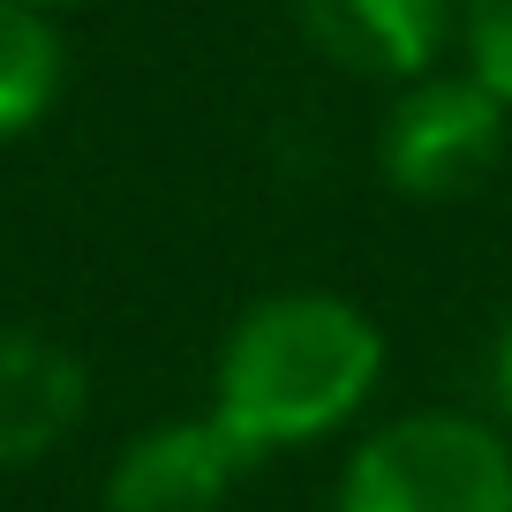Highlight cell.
Masks as SVG:
<instances>
[{
  "instance_id": "2",
  "label": "cell",
  "mask_w": 512,
  "mask_h": 512,
  "mask_svg": "<svg viewBox=\"0 0 512 512\" xmlns=\"http://www.w3.org/2000/svg\"><path fill=\"white\" fill-rule=\"evenodd\" d=\"M332 512H512V445L475 415H400L347 452Z\"/></svg>"
},
{
  "instance_id": "1",
  "label": "cell",
  "mask_w": 512,
  "mask_h": 512,
  "mask_svg": "<svg viewBox=\"0 0 512 512\" xmlns=\"http://www.w3.org/2000/svg\"><path fill=\"white\" fill-rule=\"evenodd\" d=\"M384 384V332L347 294L287 287L234 317L211 369V415L249 460L347 430Z\"/></svg>"
},
{
  "instance_id": "7",
  "label": "cell",
  "mask_w": 512,
  "mask_h": 512,
  "mask_svg": "<svg viewBox=\"0 0 512 512\" xmlns=\"http://www.w3.org/2000/svg\"><path fill=\"white\" fill-rule=\"evenodd\" d=\"M68 83V46L53 8L38 0H0V144L8 136H31L53 113Z\"/></svg>"
},
{
  "instance_id": "3",
  "label": "cell",
  "mask_w": 512,
  "mask_h": 512,
  "mask_svg": "<svg viewBox=\"0 0 512 512\" xmlns=\"http://www.w3.org/2000/svg\"><path fill=\"white\" fill-rule=\"evenodd\" d=\"M505 121L512 106L497 91H482L475 76H415L384 106L377 166L400 196H430V204L460 196L475 181H490V166L505 159Z\"/></svg>"
},
{
  "instance_id": "4",
  "label": "cell",
  "mask_w": 512,
  "mask_h": 512,
  "mask_svg": "<svg viewBox=\"0 0 512 512\" xmlns=\"http://www.w3.org/2000/svg\"><path fill=\"white\" fill-rule=\"evenodd\" d=\"M249 452L219 430V415L196 422H151L128 437L106 475V512H219L226 490L249 475Z\"/></svg>"
},
{
  "instance_id": "8",
  "label": "cell",
  "mask_w": 512,
  "mask_h": 512,
  "mask_svg": "<svg viewBox=\"0 0 512 512\" xmlns=\"http://www.w3.org/2000/svg\"><path fill=\"white\" fill-rule=\"evenodd\" d=\"M460 46L467 76L512 106V0H460Z\"/></svg>"
},
{
  "instance_id": "6",
  "label": "cell",
  "mask_w": 512,
  "mask_h": 512,
  "mask_svg": "<svg viewBox=\"0 0 512 512\" xmlns=\"http://www.w3.org/2000/svg\"><path fill=\"white\" fill-rule=\"evenodd\" d=\"M91 407V369L76 347L31 324H0V467H31L68 445Z\"/></svg>"
},
{
  "instance_id": "10",
  "label": "cell",
  "mask_w": 512,
  "mask_h": 512,
  "mask_svg": "<svg viewBox=\"0 0 512 512\" xmlns=\"http://www.w3.org/2000/svg\"><path fill=\"white\" fill-rule=\"evenodd\" d=\"M38 8H83V0H38Z\"/></svg>"
},
{
  "instance_id": "5",
  "label": "cell",
  "mask_w": 512,
  "mask_h": 512,
  "mask_svg": "<svg viewBox=\"0 0 512 512\" xmlns=\"http://www.w3.org/2000/svg\"><path fill=\"white\" fill-rule=\"evenodd\" d=\"M302 31L354 76L415 83L460 38V0H302Z\"/></svg>"
},
{
  "instance_id": "9",
  "label": "cell",
  "mask_w": 512,
  "mask_h": 512,
  "mask_svg": "<svg viewBox=\"0 0 512 512\" xmlns=\"http://www.w3.org/2000/svg\"><path fill=\"white\" fill-rule=\"evenodd\" d=\"M497 400H505V415H512V324H505V339H497Z\"/></svg>"
}]
</instances>
